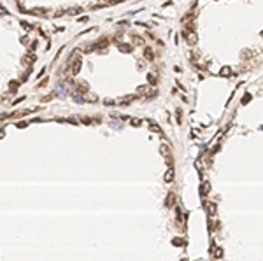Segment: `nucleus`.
<instances>
[{
    "label": "nucleus",
    "mask_w": 263,
    "mask_h": 261,
    "mask_svg": "<svg viewBox=\"0 0 263 261\" xmlns=\"http://www.w3.org/2000/svg\"><path fill=\"white\" fill-rule=\"evenodd\" d=\"M209 207V214H216V205L214 203H211V205H207Z\"/></svg>",
    "instance_id": "13"
},
{
    "label": "nucleus",
    "mask_w": 263,
    "mask_h": 261,
    "mask_svg": "<svg viewBox=\"0 0 263 261\" xmlns=\"http://www.w3.org/2000/svg\"><path fill=\"white\" fill-rule=\"evenodd\" d=\"M144 56H146L147 60H153V58H155V53H153V49H149V47H147V49L144 51Z\"/></svg>",
    "instance_id": "7"
},
{
    "label": "nucleus",
    "mask_w": 263,
    "mask_h": 261,
    "mask_svg": "<svg viewBox=\"0 0 263 261\" xmlns=\"http://www.w3.org/2000/svg\"><path fill=\"white\" fill-rule=\"evenodd\" d=\"M133 39H135V40H133L135 44H142V42H144V40H142V37H137V35L133 37Z\"/></svg>",
    "instance_id": "17"
},
{
    "label": "nucleus",
    "mask_w": 263,
    "mask_h": 261,
    "mask_svg": "<svg viewBox=\"0 0 263 261\" xmlns=\"http://www.w3.org/2000/svg\"><path fill=\"white\" fill-rule=\"evenodd\" d=\"M147 81H149V84H155V82H156V77L153 75V74H149V75H147Z\"/></svg>",
    "instance_id": "12"
},
{
    "label": "nucleus",
    "mask_w": 263,
    "mask_h": 261,
    "mask_svg": "<svg viewBox=\"0 0 263 261\" xmlns=\"http://www.w3.org/2000/svg\"><path fill=\"white\" fill-rule=\"evenodd\" d=\"M84 100H86V102H97V96H93V95H89V96H86Z\"/></svg>",
    "instance_id": "16"
},
{
    "label": "nucleus",
    "mask_w": 263,
    "mask_h": 261,
    "mask_svg": "<svg viewBox=\"0 0 263 261\" xmlns=\"http://www.w3.org/2000/svg\"><path fill=\"white\" fill-rule=\"evenodd\" d=\"M209 189H211V184H209V182H204L202 188H200V195H202V196L209 195Z\"/></svg>",
    "instance_id": "4"
},
{
    "label": "nucleus",
    "mask_w": 263,
    "mask_h": 261,
    "mask_svg": "<svg viewBox=\"0 0 263 261\" xmlns=\"http://www.w3.org/2000/svg\"><path fill=\"white\" fill-rule=\"evenodd\" d=\"M137 93H139V95H144V96H153V95H156V91L153 90V88H149V86H140V88L137 90Z\"/></svg>",
    "instance_id": "2"
},
{
    "label": "nucleus",
    "mask_w": 263,
    "mask_h": 261,
    "mask_svg": "<svg viewBox=\"0 0 263 261\" xmlns=\"http://www.w3.org/2000/svg\"><path fill=\"white\" fill-rule=\"evenodd\" d=\"M165 181L167 182H172V181H174V170H172V168L165 173Z\"/></svg>",
    "instance_id": "6"
},
{
    "label": "nucleus",
    "mask_w": 263,
    "mask_h": 261,
    "mask_svg": "<svg viewBox=\"0 0 263 261\" xmlns=\"http://www.w3.org/2000/svg\"><path fill=\"white\" fill-rule=\"evenodd\" d=\"M174 201H175V195H174V193H170V195L167 196V201H165V205H167V207H168V209H170V207L174 205Z\"/></svg>",
    "instance_id": "5"
},
{
    "label": "nucleus",
    "mask_w": 263,
    "mask_h": 261,
    "mask_svg": "<svg viewBox=\"0 0 263 261\" xmlns=\"http://www.w3.org/2000/svg\"><path fill=\"white\" fill-rule=\"evenodd\" d=\"M151 130H153V131H156V133H161V130H160V126H156V124H153V126H151Z\"/></svg>",
    "instance_id": "18"
},
{
    "label": "nucleus",
    "mask_w": 263,
    "mask_h": 261,
    "mask_svg": "<svg viewBox=\"0 0 263 261\" xmlns=\"http://www.w3.org/2000/svg\"><path fill=\"white\" fill-rule=\"evenodd\" d=\"M212 254H214V258H221V256H223V251H221V247H214Z\"/></svg>",
    "instance_id": "10"
},
{
    "label": "nucleus",
    "mask_w": 263,
    "mask_h": 261,
    "mask_svg": "<svg viewBox=\"0 0 263 261\" xmlns=\"http://www.w3.org/2000/svg\"><path fill=\"white\" fill-rule=\"evenodd\" d=\"M132 100H133V96H123V98H117V100H114V103H119V105H125V103H130Z\"/></svg>",
    "instance_id": "3"
},
{
    "label": "nucleus",
    "mask_w": 263,
    "mask_h": 261,
    "mask_svg": "<svg viewBox=\"0 0 263 261\" xmlns=\"http://www.w3.org/2000/svg\"><path fill=\"white\" fill-rule=\"evenodd\" d=\"M70 63H72V74H77L81 70V56L77 54V51H76V54L70 58Z\"/></svg>",
    "instance_id": "1"
},
{
    "label": "nucleus",
    "mask_w": 263,
    "mask_h": 261,
    "mask_svg": "<svg viewBox=\"0 0 263 261\" xmlns=\"http://www.w3.org/2000/svg\"><path fill=\"white\" fill-rule=\"evenodd\" d=\"M221 75H230V69H223L221 70Z\"/></svg>",
    "instance_id": "19"
},
{
    "label": "nucleus",
    "mask_w": 263,
    "mask_h": 261,
    "mask_svg": "<svg viewBox=\"0 0 263 261\" xmlns=\"http://www.w3.org/2000/svg\"><path fill=\"white\" fill-rule=\"evenodd\" d=\"M132 124L133 126H140V119H132Z\"/></svg>",
    "instance_id": "20"
},
{
    "label": "nucleus",
    "mask_w": 263,
    "mask_h": 261,
    "mask_svg": "<svg viewBox=\"0 0 263 261\" xmlns=\"http://www.w3.org/2000/svg\"><path fill=\"white\" fill-rule=\"evenodd\" d=\"M160 151H161V154H163V156H170V147H168V146H161V147H160Z\"/></svg>",
    "instance_id": "8"
},
{
    "label": "nucleus",
    "mask_w": 263,
    "mask_h": 261,
    "mask_svg": "<svg viewBox=\"0 0 263 261\" xmlns=\"http://www.w3.org/2000/svg\"><path fill=\"white\" fill-rule=\"evenodd\" d=\"M119 49L123 51V53H130V51H132V46H128V44H119Z\"/></svg>",
    "instance_id": "9"
},
{
    "label": "nucleus",
    "mask_w": 263,
    "mask_h": 261,
    "mask_svg": "<svg viewBox=\"0 0 263 261\" xmlns=\"http://www.w3.org/2000/svg\"><path fill=\"white\" fill-rule=\"evenodd\" d=\"M79 90H81V91H88V84H86V82H81V84H79Z\"/></svg>",
    "instance_id": "14"
},
{
    "label": "nucleus",
    "mask_w": 263,
    "mask_h": 261,
    "mask_svg": "<svg viewBox=\"0 0 263 261\" xmlns=\"http://www.w3.org/2000/svg\"><path fill=\"white\" fill-rule=\"evenodd\" d=\"M188 42H189V44H195V42H196V35H195V33H189V37H188Z\"/></svg>",
    "instance_id": "11"
},
{
    "label": "nucleus",
    "mask_w": 263,
    "mask_h": 261,
    "mask_svg": "<svg viewBox=\"0 0 263 261\" xmlns=\"http://www.w3.org/2000/svg\"><path fill=\"white\" fill-rule=\"evenodd\" d=\"M79 12H81L79 7H76V9H68V14H79Z\"/></svg>",
    "instance_id": "15"
},
{
    "label": "nucleus",
    "mask_w": 263,
    "mask_h": 261,
    "mask_svg": "<svg viewBox=\"0 0 263 261\" xmlns=\"http://www.w3.org/2000/svg\"><path fill=\"white\" fill-rule=\"evenodd\" d=\"M111 103H114V100H111V98H105V105H111Z\"/></svg>",
    "instance_id": "21"
}]
</instances>
